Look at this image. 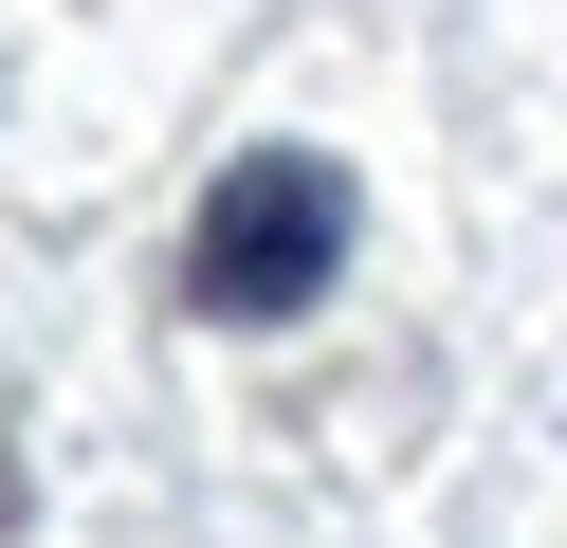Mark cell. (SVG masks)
I'll return each instance as SVG.
<instances>
[{"mask_svg":"<svg viewBox=\"0 0 567 548\" xmlns=\"http://www.w3.org/2000/svg\"><path fill=\"white\" fill-rule=\"evenodd\" d=\"M330 275H348V165H330V146H257V165L202 183V219H184V292H202L220 329L311 311Z\"/></svg>","mask_w":567,"mask_h":548,"instance_id":"cell-1","label":"cell"}]
</instances>
